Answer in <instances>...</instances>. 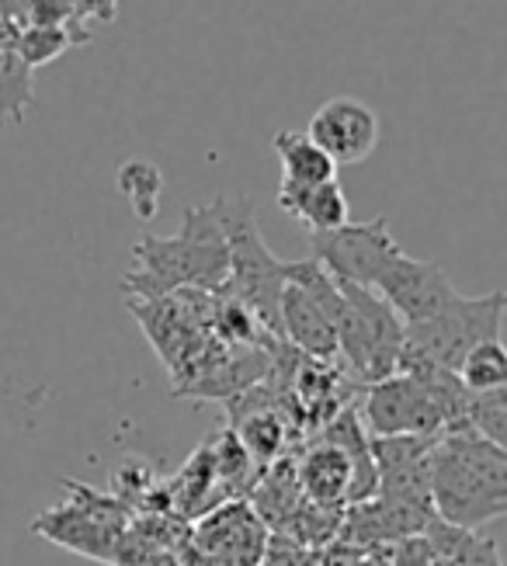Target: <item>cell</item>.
<instances>
[{
  "instance_id": "obj_6",
  "label": "cell",
  "mask_w": 507,
  "mask_h": 566,
  "mask_svg": "<svg viewBox=\"0 0 507 566\" xmlns=\"http://www.w3.org/2000/svg\"><path fill=\"white\" fill-rule=\"evenodd\" d=\"M403 248L390 233V219L376 216L366 223H341L324 233H309V258L317 261L334 282L372 289L382 268Z\"/></svg>"
},
{
  "instance_id": "obj_11",
  "label": "cell",
  "mask_w": 507,
  "mask_h": 566,
  "mask_svg": "<svg viewBox=\"0 0 507 566\" xmlns=\"http://www.w3.org/2000/svg\"><path fill=\"white\" fill-rule=\"evenodd\" d=\"M272 146L282 164V188H306V185H320V181L337 178V164L306 133L282 129V133H275Z\"/></svg>"
},
{
  "instance_id": "obj_18",
  "label": "cell",
  "mask_w": 507,
  "mask_h": 566,
  "mask_svg": "<svg viewBox=\"0 0 507 566\" xmlns=\"http://www.w3.org/2000/svg\"><path fill=\"white\" fill-rule=\"evenodd\" d=\"M466 428L507 449V389L473 392L466 410Z\"/></svg>"
},
{
  "instance_id": "obj_8",
  "label": "cell",
  "mask_w": 507,
  "mask_h": 566,
  "mask_svg": "<svg viewBox=\"0 0 507 566\" xmlns=\"http://www.w3.org/2000/svg\"><path fill=\"white\" fill-rule=\"evenodd\" d=\"M379 115L372 105H366L361 97L337 94L313 112L306 136L320 146V150L337 164V167H355L361 160H369L379 146Z\"/></svg>"
},
{
  "instance_id": "obj_17",
  "label": "cell",
  "mask_w": 507,
  "mask_h": 566,
  "mask_svg": "<svg viewBox=\"0 0 507 566\" xmlns=\"http://www.w3.org/2000/svg\"><path fill=\"white\" fill-rule=\"evenodd\" d=\"M458 379L469 392H490L507 386V352L500 340H483L458 365Z\"/></svg>"
},
{
  "instance_id": "obj_7",
  "label": "cell",
  "mask_w": 507,
  "mask_h": 566,
  "mask_svg": "<svg viewBox=\"0 0 507 566\" xmlns=\"http://www.w3.org/2000/svg\"><path fill=\"white\" fill-rule=\"evenodd\" d=\"M361 428L369 438L385 434H445V417L427 397V389L406 373L385 376L369 382L361 400Z\"/></svg>"
},
{
  "instance_id": "obj_14",
  "label": "cell",
  "mask_w": 507,
  "mask_h": 566,
  "mask_svg": "<svg viewBox=\"0 0 507 566\" xmlns=\"http://www.w3.org/2000/svg\"><path fill=\"white\" fill-rule=\"evenodd\" d=\"M14 42H18L21 60L29 63V70H39V66L56 63L66 53H74V49L91 45L94 35H91V29H84V24L63 21V24H35V29L18 32Z\"/></svg>"
},
{
  "instance_id": "obj_19",
  "label": "cell",
  "mask_w": 507,
  "mask_h": 566,
  "mask_svg": "<svg viewBox=\"0 0 507 566\" xmlns=\"http://www.w3.org/2000/svg\"><path fill=\"white\" fill-rule=\"evenodd\" d=\"M236 441H240V449L247 452V459L268 462V459L278 455L282 441H285V431H282V421L272 410H257V413H251V417L240 421Z\"/></svg>"
},
{
  "instance_id": "obj_16",
  "label": "cell",
  "mask_w": 507,
  "mask_h": 566,
  "mask_svg": "<svg viewBox=\"0 0 507 566\" xmlns=\"http://www.w3.org/2000/svg\"><path fill=\"white\" fill-rule=\"evenodd\" d=\"M115 185L118 195L129 202V209L136 212L139 223H150V219L160 212V199H163V170L147 160V157H129L118 164L115 170Z\"/></svg>"
},
{
  "instance_id": "obj_13",
  "label": "cell",
  "mask_w": 507,
  "mask_h": 566,
  "mask_svg": "<svg viewBox=\"0 0 507 566\" xmlns=\"http://www.w3.org/2000/svg\"><path fill=\"white\" fill-rule=\"evenodd\" d=\"M421 538L427 543V549L439 559H452L455 566H504L500 549L494 538H479L476 532L445 525L442 518H431L421 528Z\"/></svg>"
},
{
  "instance_id": "obj_15",
  "label": "cell",
  "mask_w": 507,
  "mask_h": 566,
  "mask_svg": "<svg viewBox=\"0 0 507 566\" xmlns=\"http://www.w3.org/2000/svg\"><path fill=\"white\" fill-rule=\"evenodd\" d=\"M348 483H351V459L337 446H330V441H320L303 462V486L313 494V501L341 504L348 501Z\"/></svg>"
},
{
  "instance_id": "obj_12",
  "label": "cell",
  "mask_w": 507,
  "mask_h": 566,
  "mask_svg": "<svg viewBox=\"0 0 507 566\" xmlns=\"http://www.w3.org/2000/svg\"><path fill=\"white\" fill-rule=\"evenodd\" d=\"M14 35L18 32L0 21V126L4 122H25L29 108L35 105V70H29V63L21 60Z\"/></svg>"
},
{
  "instance_id": "obj_4",
  "label": "cell",
  "mask_w": 507,
  "mask_h": 566,
  "mask_svg": "<svg viewBox=\"0 0 507 566\" xmlns=\"http://www.w3.org/2000/svg\"><path fill=\"white\" fill-rule=\"evenodd\" d=\"M341 285V313L334 319L337 355H345L348 368L366 382L397 373L403 355V319L376 289Z\"/></svg>"
},
{
  "instance_id": "obj_9",
  "label": "cell",
  "mask_w": 507,
  "mask_h": 566,
  "mask_svg": "<svg viewBox=\"0 0 507 566\" xmlns=\"http://www.w3.org/2000/svg\"><path fill=\"white\" fill-rule=\"evenodd\" d=\"M372 289L393 306V313L403 319V327L431 319L455 300V285L442 272V264L418 261L403 251L382 268V275L376 279Z\"/></svg>"
},
{
  "instance_id": "obj_3",
  "label": "cell",
  "mask_w": 507,
  "mask_h": 566,
  "mask_svg": "<svg viewBox=\"0 0 507 566\" xmlns=\"http://www.w3.org/2000/svg\"><path fill=\"white\" fill-rule=\"evenodd\" d=\"M215 209H220L226 248H230V275L220 292L233 295L240 306H247L257 324L282 340L278 300L285 289L288 261L275 258L268 243H264L251 199L220 195V199H215Z\"/></svg>"
},
{
  "instance_id": "obj_1",
  "label": "cell",
  "mask_w": 507,
  "mask_h": 566,
  "mask_svg": "<svg viewBox=\"0 0 507 566\" xmlns=\"http://www.w3.org/2000/svg\"><path fill=\"white\" fill-rule=\"evenodd\" d=\"M230 275V248L215 202L184 212L178 237H139L133 268L123 279L129 300H160L184 289L220 292Z\"/></svg>"
},
{
  "instance_id": "obj_21",
  "label": "cell",
  "mask_w": 507,
  "mask_h": 566,
  "mask_svg": "<svg viewBox=\"0 0 507 566\" xmlns=\"http://www.w3.org/2000/svg\"><path fill=\"white\" fill-rule=\"evenodd\" d=\"M66 11H70V21H77V24H87L91 21H102L108 24L115 18V8H118V0H63Z\"/></svg>"
},
{
  "instance_id": "obj_10",
  "label": "cell",
  "mask_w": 507,
  "mask_h": 566,
  "mask_svg": "<svg viewBox=\"0 0 507 566\" xmlns=\"http://www.w3.org/2000/svg\"><path fill=\"white\" fill-rule=\"evenodd\" d=\"M278 209L288 212L303 223L309 233H324L334 230L351 219V206L348 195L341 188V181H320V185H306V188H282L278 185Z\"/></svg>"
},
{
  "instance_id": "obj_2",
  "label": "cell",
  "mask_w": 507,
  "mask_h": 566,
  "mask_svg": "<svg viewBox=\"0 0 507 566\" xmlns=\"http://www.w3.org/2000/svg\"><path fill=\"white\" fill-rule=\"evenodd\" d=\"M431 511L455 528H479L507 514V449L463 428L431 452Z\"/></svg>"
},
{
  "instance_id": "obj_22",
  "label": "cell",
  "mask_w": 507,
  "mask_h": 566,
  "mask_svg": "<svg viewBox=\"0 0 507 566\" xmlns=\"http://www.w3.org/2000/svg\"><path fill=\"white\" fill-rule=\"evenodd\" d=\"M434 566H455L452 559H439V556H434Z\"/></svg>"
},
{
  "instance_id": "obj_5",
  "label": "cell",
  "mask_w": 507,
  "mask_h": 566,
  "mask_svg": "<svg viewBox=\"0 0 507 566\" xmlns=\"http://www.w3.org/2000/svg\"><path fill=\"white\" fill-rule=\"evenodd\" d=\"M507 295L487 292V295H458L431 319L403 327V355L424 358L431 365H442L458 373L463 358L483 340H500Z\"/></svg>"
},
{
  "instance_id": "obj_20",
  "label": "cell",
  "mask_w": 507,
  "mask_h": 566,
  "mask_svg": "<svg viewBox=\"0 0 507 566\" xmlns=\"http://www.w3.org/2000/svg\"><path fill=\"white\" fill-rule=\"evenodd\" d=\"M0 21L14 32H25L35 24H63L70 21V11L63 0H0Z\"/></svg>"
}]
</instances>
